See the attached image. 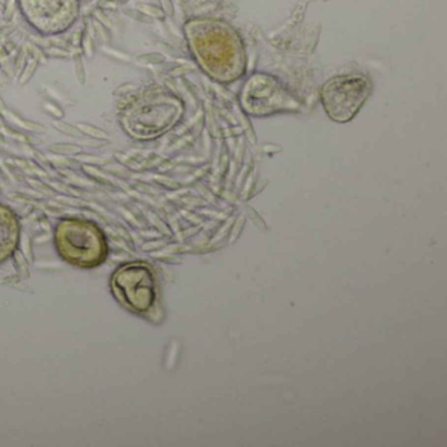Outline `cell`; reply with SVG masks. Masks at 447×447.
<instances>
[{
	"label": "cell",
	"mask_w": 447,
	"mask_h": 447,
	"mask_svg": "<svg viewBox=\"0 0 447 447\" xmlns=\"http://www.w3.org/2000/svg\"><path fill=\"white\" fill-rule=\"evenodd\" d=\"M55 247L63 260L79 268L97 267L108 255L105 236L84 220H62L55 230Z\"/></svg>",
	"instance_id": "1"
},
{
	"label": "cell",
	"mask_w": 447,
	"mask_h": 447,
	"mask_svg": "<svg viewBox=\"0 0 447 447\" xmlns=\"http://www.w3.org/2000/svg\"><path fill=\"white\" fill-rule=\"evenodd\" d=\"M371 93V83L363 75H340L329 79L320 90L327 114L333 121L348 122L359 112Z\"/></svg>",
	"instance_id": "2"
},
{
	"label": "cell",
	"mask_w": 447,
	"mask_h": 447,
	"mask_svg": "<svg viewBox=\"0 0 447 447\" xmlns=\"http://www.w3.org/2000/svg\"><path fill=\"white\" fill-rule=\"evenodd\" d=\"M116 298L133 312H146L155 302V279L149 267L142 263L121 265L112 277Z\"/></svg>",
	"instance_id": "3"
},
{
	"label": "cell",
	"mask_w": 447,
	"mask_h": 447,
	"mask_svg": "<svg viewBox=\"0 0 447 447\" xmlns=\"http://www.w3.org/2000/svg\"><path fill=\"white\" fill-rule=\"evenodd\" d=\"M293 102L279 83L268 75H255L247 83L243 104L249 113L269 114L289 109Z\"/></svg>",
	"instance_id": "4"
},
{
	"label": "cell",
	"mask_w": 447,
	"mask_h": 447,
	"mask_svg": "<svg viewBox=\"0 0 447 447\" xmlns=\"http://www.w3.org/2000/svg\"><path fill=\"white\" fill-rule=\"evenodd\" d=\"M19 241V226L15 215L8 209L0 206V263L15 252Z\"/></svg>",
	"instance_id": "5"
},
{
	"label": "cell",
	"mask_w": 447,
	"mask_h": 447,
	"mask_svg": "<svg viewBox=\"0 0 447 447\" xmlns=\"http://www.w3.org/2000/svg\"><path fill=\"white\" fill-rule=\"evenodd\" d=\"M5 117L9 119L11 122H15L17 126H21L24 129L28 130H33V131H43V126L37 123V122L33 121H28V119H23V118H20L19 116H16L15 113H11L9 110H7V113H5Z\"/></svg>",
	"instance_id": "6"
},
{
	"label": "cell",
	"mask_w": 447,
	"mask_h": 447,
	"mask_svg": "<svg viewBox=\"0 0 447 447\" xmlns=\"http://www.w3.org/2000/svg\"><path fill=\"white\" fill-rule=\"evenodd\" d=\"M37 66H38V60H37V59L35 58H29L27 60V64H25V67H24L23 68V71H21V72H20V79H19V83L20 84H27L28 82H29V80H30L31 79V76H33V75H34V72H35V70H37Z\"/></svg>",
	"instance_id": "7"
},
{
	"label": "cell",
	"mask_w": 447,
	"mask_h": 447,
	"mask_svg": "<svg viewBox=\"0 0 447 447\" xmlns=\"http://www.w3.org/2000/svg\"><path fill=\"white\" fill-rule=\"evenodd\" d=\"M76 127H78L82 133L88 134V135L96 138V139H106V138H109V135H108L106 131H104V130L100 129V127H96V126L90 125V123L80 122V123L76 125Z\"/></svg>",
	"instance_id": "8"
},
{
	"label": "cell",
	"mask_w": 447,
	"mask_h": 447,
	"mask_svg": "<svg viewBox=\"0 0 447 447\" xmlns=\"http://www.w3.org/2000/svg\"><path fill=\"white\" fill-rule=\"evenodd\" d=\"M74 72L75 76L78 79V82L80 86H84L87 82V72L86 67H84V62H83L82 57L79 53L74 55Z\"/></svg>",
	"instance_id": "9"
},
{
	"label": "cell",
	"mask_w": 447,
	"mask_h": 447,
	"mask_svg": "<svg viewBox=\"0 0 447 447\" xmlns=\"http://www.w3.org/2000/svg\"><path fill=\"white\" fill-rule=\"evenodd\" d=\"M51 125L54 126L55 129L58 130V131L67 134V135H74V137L76 135V137H78V135L82 134V131H80L78 127H75L74 125L67 123V122H64V121H60V119H54V121L51 122Z\"/></svg>",
	"instance_id": "10"
},
{
	"label": "cell",
	"mask_w": 447,
	"mask_h": 447,
	"mask_svg": "<svg viewBox=\"0 0 447 447\" xmlns=\"http://www.w3.org/2000/svg\"><path fill=\"white\" fill-rule=\"evenodd\" d=\"M43 109L46 110V112H49L51 116H54L55 118H62L63 116H64V112H63L59 106L53 104V102H45V104H43Z\"/></svg>",
	"instance_id": "11"
},
{
	"label": "cell",
	"mask_w": 447,
	"mask_h": 447,
	"mask_svg": "<svg viewBox=\"0 0 447 447\" xmlns=\"http://www.w3.org/2000/svg\"><path fill=\"white\" fill-rule=\"evenodd\" d=\"M27 55H28L27 47H24V50L20 53L19 58H17V60H16V72H17V74L21 72L24 67H25V64H27V60H28Z\"/></svg>",
	"instance_id": "12"
},
{
	"label": "cell",
	"mask_w": 447,
	"mask_h": 447,
	"mask_svg": "<svg viewBox=\"0 0 447 447\" xmlns=\"http://www.w3.org/2000/svg\"><path fill=\"white\" fill-rule=\"evenodd\" d=\"M83 47H84V51H86V54L88 57H92V53H93V45H92V38H90V35L88 33H86V35L83 37Z\"/></svg>",
	"instance_id": "13"
},
{
	"label": "cell",
	"mask_w": 447,
	"mask_h": 447,
	"mask_svg": "<svg viewBox=\"0 0 447 447\" xmlns=\"http://www.w3.org/2000/svg\"><path fill=\"white\" fill-rule=\"evenodd\" d=\"M102 51L106 53L110 57H113L116 59H119V60H129V57L125 54H122L121 51H116L114 49H110V47H102Z\"/></svg>",
	"instance_id": "14"
},
{
	"label": "cell",
	"mask_w": 447,
	"mask_h": 447,
	"mask_svg": "<svg viewBox=\"0 0 447 447\" xmlns=\"http://www.w3.org/2000/svg\"><path fill=\"white\" fill-rule=\"evenodd\" d=\"M47 54L50 55V57H55V58H67V57H68V53H67V51H64L63 49H58V47L49 49V50H47Z\"/></svg>",
	"instance_id": "15"
},
{
	"label": "cell",
	"mask_w": 447,
	"mask_h": 447,
	"mask_svg": "<svg viewBox=\"0 0 447 447\" xmlns=\"http://www.w3.org/2000/svg\"><path fill=\"white\" fill-rule=\"evenodd\" d=\"M139 8H141L142 11H145L146 13H149V15L152 16L160 15V12H157V9H155V8L152 7H149V5H139Z\"/></svg>",
	"instance_id": "16"
},
{
	"label": "cell",
	"mask_w": 447,
	"mask_h": 447,
	"mask_svg": "<svg viewBox=\"0 0 447 447\" xmlns=\"http://www.w3.org/2000/svg\"><path fill=\"white\" fill-rule=\"evenodd\" d=\"M100 7H102V8H116V7H117V4L114 3L113 0H102V1H100Z\"/></svg>",
	"instance_id": "17"
},
{
	"label": "cell",
	"mask_w": 447,
	"mask_h": 447,
	"mask_svg": "<svg viewBox=\"0 0 447 447\" xmlns=\"http://www.w3.org/2000/svg\"><path fill=\"white\" fill-rule=\"evenodd\" d=\"M54 147H58V149H62L63 151H79V147H76V146H63V145H58V146H54Z\"/></svg>",
	"instance_id": "18"
},
{
	"label": "cell",
	"mask_w": 447,
	"mask_h": 447,
	"mask_svg": "<svg viewBox=\"0 0 447 447\" xmlns=\"http://www.w3.org/2000/svg\"><path fill=\"white\" fill-rule=\"evenodd\" d=\"M7 106H5V104H4V101H3V98L0 97V114H3V116H5V113H7Z\"/></svg>",
	"instance_id": "19"
}]
</instances>
